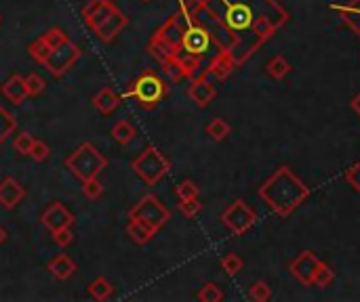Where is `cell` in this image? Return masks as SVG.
Listing matches in <instances>:
<instances>
[{"instance_id":"1","label":"cell","mask_w":360,"mask_h":302,"mask_svg":"<svg viewBox=\"0 0 360 302\" xmlns=\"http://www.w3.org/2000/svg\"><path fill=\"white\" fill-rule=\"evenodd\" d=\"M205 25H215V47L228 49L238 65H245L272 36L285 28L289 11L280 0H200Z\"/></svg>"},{"instance_id":"2","label":"cell","mask_w":360,"mask_h":302,"mask_svg":"<svg viewBox=\"0 0 360 302\" xmlns=\"http://www.w3.org/2000/svg\"><path fill=\"white\" fill-rule=\"evenodd\" d=\"M310 187L295 175V172L283 164L257 189L259 199L280 219H289L291 214L310 197Z\"/></svg>"},{"instance_id":"3","label":"cell","mask_w":360,"mask_h":302,"mask_svg":"<svg viewBox=\"0 0 360 302\" xmlns=\"http://www.w3.org/2000/svg\"><path fill=\"white\" fill-rule=\"evenodd\" d=\"M183 32H186V23L181 19V15H173L169 17L163 25H160L150 42H148V53L163 65L167 59L175 57L181 53V45H183Z\"/></svg>"},{"instance_id":"4","label":"cell","mask_w":360,"mask_h":302,"mask_svg":"<svg viewBox=\"0 0 360 302\" xmlns=\"http://www.w3.org/2000/svg\"><path fill=\"white\" fill-rule=\"evenodd\" d=\"M63 164L72 175L83 183L87 179L101 175V172L108 168V158L93 143H83L63 160Z\"/></svg>"},{"instance_id":"5","label":"cell","mask_w":360,"mask_h":302,"mask_svg":"<svg viewBox=\"0 0 360 302\" xmlns=\"http://www.w3.org/2000/svg\"><path fill=\"white\" fill-rule=\"evenodd\" d=\"M169 95L167 82L154 72H143L127 91V97L135 99L141 109H156L158 103Z\"/></svg>"},{"instance_id":"6","label":"cell","mask_w":360,"mask_h":302,"mask_svg":"<svg viewBox=\"0 0 360 302\" xmlns=\"http://www.w3.org/2000/svg\"><path fill=\"white\" fill-rule=\"evenodd\" d=\"M133 172L135 175L150 187L158 185L160 181H163L167 175H169V170H171V160L160 151L158 147L150 145L146 147L131 164Z\"/></svg>"},{"instance_id":"7","label":"cell","mask_w":360,"mask_h":302,"mask_svg":"<svg viewBox=\"0 0 360 302\" xmlns=\"http://www.w3.org/2000/svg\"><path fill=\"white\" fill-rule=\"evenodd\" d=\"M221 223L223 227L234 233V235H245L249 233L255 223H257V214L255 210L245 202V199H234L223 212H221Z\"/></svg>"},{"instance_id":"8","label":"cell","mask_w":360,"mask_h":302,"mask_svg":"<svg viewBox=\"0 0 360 302\" xmlns=\"http://www.w3.org/2000/svg\"><path fill=\"white\" fill-rule=\"evenodd\" d=\"M83 57V51H80V47L76 45V42H72L70 38L66 40V42H61L59 47H55V49H51V53L47 55V59H45V69L51 74V76H55V78H61V76H66L74 65H76V61Z\"/></svg>"},{"instance_id":"9","label":"cell","mask_w":360,"mask_h":302,"mask_svg":"<svg viewBox=\"0 0 360 302\" xmlns=\"http://www.w3.org/2000/svg\"><path fill=\"white\" fill-rule=\"evenodd\" d=\"M129 219H139V221H146V223L160 229L171 221V210L156 195L148 193L129 210Z\"/></svg>"},{"instance_id":"10","label":"cell","mask_w":360,"mask_h":302,"mask_svg":"<svg viewBox=\"0 0 360 302\" xmlns=\"http://www.w3.org/2000/svg\"><path fill=\"white\" fill-rule=\"evenodd\" d=\"M215 45V38L211 34V30L200 21V19H194V21H188L186 23V32H183V45H181V51L183 53H190V55H196V57H203L211 51V47Z\"/></svg>"},{"instance_id":"11","label":"cell","mask_w":360,"mask_h":302,"mask_svg":"<svg viewBox=\"0 0 360 302\" xmlns=\"http://www.w3.org/2000/svg\"><path fill=\"white\" fill-rule=\"evenodd\" d=\"M323 265V261L312 252V250H303L295 261L289 265V271L291 275L306 288H312L314 285V277H316V271L318 267Z\"/></svg>"},{"instance_id":"12","label":"cell","mask_w":360,"mask_h":302,"mask_svg":"<svg viewBox=\"0 0 360 302\" xmlns=\"http://www.w3.org/2000/svg\"><path fill=\"white\" fill-rule=\"evenodd\" d=\"M40 223H43V227L53 233L57 229H63V227H72L76 223V217H74V212L66 208V204L61 202H53L49 204L43 214H40Z\"/></svg>"},{"instance_id":"13","label":"cell","mask_w":360,"mask_h":302,"mask_svg":"<svg viewBox=\"0 0 360 302\" xmlns=\"http://www.w3.org/2000/svg\"><path fill=\"white\" fill-rule=\"evenodd\" d=\"M188 97L198 105V107H207L215 101L217 97V89L211 82L209 76L198 74L196 78H192V84L188 86Z\"/></svg>"},{"instance_id":"14","label":"cell","mask_w":360,"mask_h":302,"mask_svg":"<svg viewBox=\"0 0 360 302\" xmlns=\"http://www.w3.org/2000/svg\"><path fill=\"white\" fill-rule=\"evenodd\" d=\"M236 67H238V63L232 57V53L228 49H217V53L213 55V59L209 61V65L203 72H200V74H205L209 78H215V80L223 82V80H228L234 74Z\"/></svg>"},{"instance_id":"15","label":"cell","mask_w":360,"mask_h":302,"mask_svg":"<svg viewBox=\"0 0 360 302\" xmlns=\"http://www.w3.org/2000/svg\"><path fill=\"white\" fill-rule=\"evenodd\" d=\"M129 25V17L123 13V11H120V9H116L108 19H103L93 32H95V36H97V40L99 42H106V45H108V42H112L118 34H123V30Z\"/></svg>"},{"instance_id":"16","label":"cell","mask_w":360,"mask_h":302,"mask_svg":"<svg viewBox=\"0 0 360 302\" xmlns=\"http://www.w3.org/2000/svg\"><path fill=\"white\" fill-rule=\"evenodd\" d=\"M116 3L114 0H89L87 7L83 9V17H85V23L95 30L103 19H108L114 11H116Z\"/></svg>"},{"instance_id":"17","label":"cell","mask_w":360,"mask_h":302,"mask_svg":"<svg viewBox=\"0 0 360 302\" xmlns=\"http://www.w3.org/2000/svg\"><path fill=\"white\" fill-rule=\"evenodd\" d=\"M26 199V187L15 177H5L0 181V206L13 210Z\"/></svg>"},{"instance_id":"18","label":"cell","mask_w":360,"mask_h":302,"mask_svg":"<svg viewBox=\"0 0 360 302\" xmlns=\"http://www.w3.org/2000/svg\"><path fill=\"white\" fill-rule=\"evenodd\" d=\"M331 11H335L341 21L360 38V0H346V3H331Z\"/></svg>"},{"instance_id":"19","label":"cell","mask_w":360,"mask_h":302,"mask_svg":"<svg viewBox=\"0 0 360 302\" xmlns=\"http://www.w3.org/2000/svg\"><path fill=\"white\" fill-rule=\"evenodd\" d=\"M3 95H5L13 105H21V103L30 97L26 78H23L21 74H13V76L3 84Z\"/></svg>"},{"instance_id":"20","label":"cell","mask_w":360,"mask_h":302,"mask_svg":"<svg viewBox=\"0 0 360 302\" xmlns=\"http://www.w3.org/2000/svg\"><path fill=\"white\" fill-rule=\"evenodd\" d=\"M158 233V227L146 223V221H139V219H129V225H127V235L137 244V246H148Z\"/></svg>"},{"instance_id":"21","label":"cell","mask_w":360,"mask_h":302,"mask_svg":"<svg viewBox=\"0 0 360 302\" xmlns=\"http://www.w3.org/2000/svg\"><path fill=\"white\" fill-rule=\"evenodd\" d=\"M47 271L57 279V281H66L70 279L76 271H78V265L72 261L68 254H57L55 258H51V263L47 265Z\"/></svg>"},{"instance_id":"22","label":"cell","mask_w":360,"mask_h":302,"mask_svg":"<svg viewBox=\"0 0 360 302\" xmlns=\"http://www.w3.org/2000/svg\"><path fill=\"white\" fill-rule=\"evenodd\" d=\"M120 103H123V99H120L112 89H101L95 97H93V107L101 114V116H110Z\"/></svg>"},{"instance_id":"23","label":"cell","mask_w":360,"mask_h":302,"mask_svg":"<svg viewBox=\"0 0 360 302\" xmlns=\"http://www.w3.org/2000/svg\"><path fill=\"white\" fill-rule=\"evenodd\" d=\"M112 139L118 143V145H127L131 143L135 137H137V131H135V126L129 122V120H120L112 126Z\"/></svg>"},{"instance_id":"24","label":"cell","mask_w":360,"mask_h":302,"mask_svg":"<svg viewBox=\"0 0 360 302\" xmlns=\"http://www.w3.org/2000/svg\"><path fill=\"white\" fill-rule=\"evenodd\" d=\"M266 72L272 80H283L287 78V74L291 72V63L287 61V57L283 55H274L270 57V61L266 63Z\"/></svg>"},{"instance_id":"25","label":"cell","mask_w":360,"mask_h":302,"mask_svg":"<svg viewBox=\"0 0 360 302\" xmlns=\"http://www.w3.org/2000/svg\"><path fill=\"white\" fill-rule=\"evenodd\" d=\"M17 131V120L15 116L0 103V145H3L13 133Z\"/></svg>"},{"instance_id":"26","label":"cell","mask_w":360,"mask_h":302,"mask_svg":"<svg viewBox=\"0 0 360 302\" xmlns=\"http://www.w3.org/2000/svg\"><path fill=\"white\" fill-rule=\"evenodd\" d=\"M87 290H89V294H91L95 300H101V302H103V300H110V298L114 296V285H112L106 277H101V275L95 277V279L89 283Z\"/></svg>"},{"instance_id":"27","label":"cell","mask_w":360,"mask_h":302,"mask_svg":"<svg viewBox=\"0 0 360 302\" xmlns=\"http://www.w3.org/2000/svg\"><path fill=\"white\" fill-rule=\"evenodd\" d=\"M230 133H232V126H230L223 118H213V120L207 124V135H209L213 141H223Z\"/></svg>"},{"instance_id":"28","label":"cell","mask_w":360,"mask_h":302,"mask_svg":"<svg viewBox=\"0 0 360 302\" xmlns=\"http://www.w3.org/2000/svg\"><path fill=\"white\" fill-rule=\"evenodd\" d=\"M177 57L181 61L186 78H196L200 74V69H203V57H196V55H190V53H183V51Z\"/></svg>"},{"instance_id":"29","label":"cell","mask_w":360,"mask_h":302,"mask_svg":"<svg viewBox=\"0 0 360 302\" xmlns=\"http://www.w3.org/2000/svg\"><path fill=\"white\" fill-rule=\"evenodd\" d=\"M163 72L167 74V78L171 80V82H183L186 80V72H183V67H181V61H179V57L175 55V57H171V59H167L165 63H163Z\"/></svg>"},{"instance_id":"30","label":"cell","mask_w":360,"mask_h":302,"mask_svg":"<svg viewBox=\"0 0 360 302\" xmlns=\"http://www.w3.org/2000/svg\"><path fill=\"white\" fill-rule=\"evenodd\" d=\"M196 298L200 302H221L223 300V292H221V288L217 283L209 281V283H205L203 288L198 290Z\"/></svg>"},{"instance_id":"31","label":"cell","mask_w":360,"mask_h":302,"mask_svg":"<svg viewBox=\"0 0 360 302\" xmlns=\"http://www.w3.org/2000/svg\"><path fill=\"white\" fill-rule=\"evenodd\" d=\"M221 269H223L226 275H230V277L238 275L240 271H243V258H240L236 252L223 254V258H221Z\"/></svg>"},{"instance_id":"32","label":"cell","mask_w":360,"mask_h":302,"mask_svg":"<svg viewBox=\"0 0 360 302\" xmlns=\"http://www.w3.org/2000/svg\"><path fill=\"white\" fill-rule=\"evenodd\" d=\"M28 53H30V57L36 61V63H40L43 65L45 63V59H47V55L51 53V47L45 42V38L40 36L38 40H34L32 45H30V49H28Z\"/></svg>"},{"instance_id":"33","label":"cell","mask_w":360,"mask_h":302,"mask_svg":"<svg viewBox=\"0 0 360 302\" xmlns=\"http://www.w3.org/2000/svg\"><path fill=\"white\" fill-rule=\"evenodd\" d=\"M333 281H335V273H333V269H331L329 265L323 263V265L318 267V271H316L314 285H316L318 290H325V288H329Z\"/></svg>"},{"instance_id":"34","label":"cell","mask_w":360,"mask_h":302,"mask_svg":"<svg viewBox=\"0 0 360 302\" xmlns=\"http://www.w3.org/2000/svg\"><path fill=\"white\" fill-rule=\"evenodd\" d=\"M26 84H28L30 97H38L40 93H43V91L47 89V80H45L43 76H40V74H36V72H32V74L26 76Z\"/></svg>"},{"instance_id":"35","label":"cell","mask_w":360,"mask_h":302,"mask_svg":"<svg viewBox=\"0 0 360 302\" xmlns=\"http://www.w3.org/2000/svg\"><path fill=\"white\" fill-rule=\"evenodd\" d=\"M200 210H203V204H200L198 197H192V199H179V212L183 214L186 219H196Z\"/></svg>"},{"instance_id":"36","label":"cell","mask_w":360,"mask_h":302,"mask_svg":"<svg viewBox=\"0 0 360 302\" xmlns=\"http://www.w3.org/2000/svg\"><path fill=\"white\" fill-rule=\"evenodd\" d=\"M34 141H36L34 135L21 131V133H17V137L13 139V147H15L17 153H21V155H30V149H32Z\"/></svg>"},{"instance_id":"37","label":"cell","mask_w":360,"mask_h":302,"mask_svg":"<svg viewBox=\"0 0 360 302\" xmlns=\"http://www.w3.org/2000/svg\"><path fill=\"white\" fill-rule=\"evenodd\" d=\"M83 193H85L87 199H99L103 195V185H101L99 177L83 181Z\"/></svg>"},{"instance_id":"38","label":"cell","mask_w":360,"mask_h":302,"mask_svg":"<svg viewBox=\"0 0 360 302\" xmlns=\"http://www.w3.org/2000/svg\"><path fill=\"white\" fill-rule=\"evenodd\" d=\"M175 193L179 199H192V197H198L200 195V187L190 181V179H183L177 187H175Z\"/></svg>"},{"instance_id":"39","label":"cell","mask_w":360,"mask_h":302,"mask_svg":"<svg viewBox=\"0 0 360 302\" xmlns=\"http://www.w3.org/2000/svg\"><path fill=\"white\" fill-rule=\"evenodd\" d=\"M249 298L255 300V302H268L272 298V290L266 281H255L249 288Z\"/></svg>"},{"instance_id":"40","label":"cell","mask_w":360,"mask_h":302,"mask_svg":"<svg viewBox=\"0 0 360 302\" xmlns=\"http://www.w3.org/2000/svg\"><path fill=\"white\" fill-rule=\"evenodd\" d=\"M343 181H346L354 191L360 193V162L352 164V166L343 172Z\"/></svg>"},{"instance_id":"41","label":"cell","mask_w":360,"mask_h":302,"mask_svg":"<svg viewBox=\"0 0 360 302\" xmlns=\"http://www.w3.org/2000/svg\"><path fill=\"white\" fill-rule=\"evenodd\" d=\"M43 38H45V42L51 47V49H55V47H59L61 42H66L68 40V34L61 30V28H51V30H47L45 34H43Z\"/></svg>"},{"instance_id":"42","label":"cell","mask_w":360,"mask_h":302,"mask_svg":"<svg viewBox=\"0 0 360 302\" xmlns=\"http://www.w3.org/2000/svg\"><path fill=\"white\" fill-rule=\"evenodd\" d=\"M51 237H53L55 246H59V248H68V246H72V244H74V233H72V227L57 229V231H53V233H51Z\"/></svg>"},{"instance_id":"43","label":"cell","mask_w":360,"mask_h":302,"mask_svg":"<svg viewBox=\"0 0 360 302\" xmlns=\"http://www.w3.org/2000/svg\"><path fill=\"white\" fill-rule=\"evenodd\" d=\"M51 155V149H49V145L45 143V141H34V145H32V149H30V158L34 160V162H45L47 158Z\"/></svg>"},{"instance_id":"44","label":"cell","mask_w":360,"mask_h":302,"mask_svg":"<svg viewBox=\"0 0 360 302\" xmlns=\"http://www.w3.org/2000/svg\"><path fill=\"white\" fill-rule=\"evenodd\" d=\"M350 103H352V109H354V114H356V116L360 118V91L356 93V97H354V99H352Z\"/></svg>"},{"instance_id":"45","label":"cell","mask_w":360,"mask_h":302,"mask_svg":"<svg viewBox=\"0 0 360 302\" xmlns=\"http://www.w3.org/2000/svg\"><path fill=\"white\" fill-rule=\"evenodd\" d=\"M7 237H9V235H7V229H5L3 225H0V246H3V244L7 241Z\"/></svg>"},{"instance_id":"46","label":"cell","mask_w":360,"mask_h":302,"mask_svg":"<svg viewBox=\"0 0 360 302\" xmlns=\"http://www.w3.org/2000/svg\"><path fill=\"white\" fill-rule=\"evenodd\" d=\"M141 3H152V0H141Z\"/></svg>"},{"instance_id":"47","label":"cell","mask_w":360,"mask_h":302,"mask_svg":"<svg viewBox=\"0 0 360 302\" xmlns=\"http://www.w3.org/2000/svg\"><path fill=\"white\" fill-rule=\"evenodd\" d=\"M0 23H3V15H0Z\"/></svg>"}]
</instances>
